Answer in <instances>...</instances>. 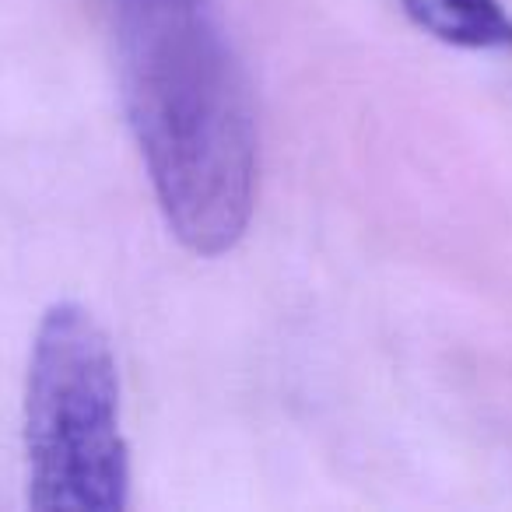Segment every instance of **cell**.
I'll use <instances>...</instances> for the list:
<instances>
[{"instance_id":"obj_1","label":"cell","mask_w":512,"mask_h":512,"mask_svg":"<svg viewBox=\"0 0 512 512\" xmlns=\"http://www.w3.org/2000/svg\"><path fill=\"white\" fill-rule=\"evenodd\" d=\"M120 95L169 232L197 256L246 235L256 113L214 0H109Z\"/></svg>"},{"instance_id":"obj_2","label":"cell","mask_w":512,"mask_h":512,"mask_svg":"<svg viewBox=\"0 0 512 512\" xmlns=\"http://www.w3.org/2000/svg\"><path fill=\"white\" fill-rule=\"evenodd\" d=\"M25 495L36 512H123L130 449L106 330L78 302L36 327L25 379Z\"/></svg>"},{"instance_id":"obj_3","label":"cell","mask_w":512,"mask_h":512,"mask_svg":"<svg viewBox=\"0 0 512 512\" xmlns=\"http://www.w3.org/2000/svg\"><path fill=\"white\" fill-rule=\"evenodd\" d=\"M404 15L456 50H512V15L502 0H400Z\"/></svg>"}]
</instances>
